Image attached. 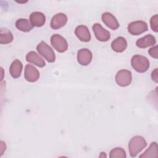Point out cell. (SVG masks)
I'll return each instance as SVG.
<instances>
[{
    "label": "cell",
    "instance_id": "6da1fadb",
    "mask_svg": "<svg viewBox=\"0 0 158 158\" xmlns=\"http://www.w3.org/2000/svg\"><path fill=\"white\" fill-rule=\"evenodd\" d=\"M146 146L147 143L143 136L139 135L133 136L128 143L130 156L132 157H136Z\"/></svg>",
    "mask_w": 158,
    "mask_h": 158
},
{
    "label": "cell",
    "instance_id": "7a4b0ae2",
    "mask_svg": "<svg viewBox=\"0 0 158 158\" xmlns=\"http://www.w3.org/2000/svg\"><path fill=\"white\" fill-rule=\"evenodd\" d=\"M131 65L136 72L144 73L149 68V61L145 56L136 54L131 59Z\"/></svg>",
    "mask_w": 158,
    "mask_h": 158
},
{
    "label": "cell",
    "instance_id": "3957f363",
    "mask_svg": "<svg viewBox=\"0 0 158 158\" xmlns=\"http://www.w3.org/2000/svg\"><path fill=\"white\" fill-rule=\"evenodd\" d=\"M36 50L48 62L52 63L56 60V56L53 49L44 41H41L36 46Z\"/></svg>",
    "mask_w": 158,
    "mask_h": 158
},
{
    "label": "cell",
    "instance_id": "277c9868",
    "mask_svg": "<svg viewBox=\"0 0 158 158\" xmlns=\"http://www.w3.org/2000/svg\"><path fill=\"white\" fill-rule=\"evenodd\" d=\"M51 43L52 47L59 52H64L68 49V43L66 40L59 34H54L51 36Z\"/></svg>",
    "mask_w": 158,
    "mask_h": 158
},
{
    "label": "cell",
    "instance_id": "5b68a950",
    "mask_svg": "<svg viewBox=\"0 0 158 158\" xmlns=\"http://www.w3.org/2000/svg\"><path fill=\"white\" fill-rule=\"evenodd\" d=\"M127 29L128 32L132 35H139L148 30V26L146 22L142 20L135 21L128 25Z\"/></svg>",
    "mask_w": 158,
    "mask_h": 158
},
{
    "label": "cell",
    "instance_id": "8992f818",
    "mask_svg": "<svg viewBox=\"0 0 158 158\" xmlns=\"http://www.w3.org/2000/svg\"><path fill=\"white\" fill-rule=\"evenodd\" d=\"M132 81V75L130 70L122 69L115 75V81L118 85L122 87L128 86Z\"/></svg>",
    "mask_w": 158,
    "mask_h": 158
},
{
    "label": "cell",
    "instance_id": "52a82bcc",
    "mask_svg": "<svg viewBox=\"0 0 158 158\" xmlns=\"http://www.w3.org/2000/svg\"><path fill=\"white\" fill-rule=\"evenodd\" d=\"M93 30L95 37L98 40L102 42L107 41L110 38V33L109 31L104 29L101 24L96 23L93 25Z\"/></svg>",
    "mask_w": 158,
    "mask_h": 158
},
{
    "label": "cell",
    "instance_id": "ba28073f",
    "mask_svg": "<svg viewBox=\"0 0 158 158\" xmlns=\"http://www.w3.org/2000/svg\"><path fill=\"white\" fill-rule=\"evenodd\" d=\"M24 77L29 82H35L40 78V72L36 68L31 64H27L24 70Z\"/></svg>",
    "mask_w": 158,
    "mask_h": 158
},
{
    "label": "cell",
    "instance_id": "9c48e42d",
    "mask_svg": "<svg viewBox=\"0 0 158 158\" xmlns=\"http://www.w3.org/2000/svg\"><path fill=\"white\" fill-rule=\"evenodd\" d=\"M67 22V17L64 13H58L54 15L51 19L50 26L54 30L59 29Z\"/></svg>",
    "mask_w": 158,
    "mask_h": 158
},
{
    "label": "cell",
    "instance_id": "30bf717a",
    "mask_svg": "<svg viewBox=\"0 0 158 158\" xmlns=\"http://www.w3.org/2000/svg\"><path fill=\"white\" fill-rule=\"evenodd\" d=\"M93 54L91 52L86 48H83L78 51L77 60L78 62L83 66L88 65L92 60Z\"/></svg>",
    "mask_w": 158,
    "mask_h": 158
},
{
    "label": "cell",
    "instance_id": "8fae6325",
    "mask_svg": "<svg viewBox=\"0 0 158 158\" xmlns=\"http://www.w3.org/2000/svg\"><path fill=\"white\" fill-rule=\"evenodd\" d=\"M103 23L109 28L116 30L119 27V23L117 19L110 12H104L101 16Z\"/></svg>",
    "mask_w": 158,
    "mask_h": 158
},
{
    "label": "cell",
    "instance_id": "7c38bea8",
    "mask_svg": "<svg viewBox=\"0 0 158 158\" xmlns=\"http://www.w3.org/2000/svg\"><path fill=\"white\" fill-rule=\"evenodd\" d=\"M75 34L77 38L82 42H88L91 40V34L85 25H79L75 30Z\"/></svg>",
    "mask_w": 158,
    "mask_h": 158
},
{
    "label": "cell",
    "instance_id": "4fadbf2b",
    "mask_svg": "<svg viewBox=\"0 0 158 158\" xmlns=\"http://www.w3.org/2000/svg\"><path fill=\"white\" fill-rule=\"evenodd\" d=\"M26 60L28 62L32 63L39 67H43L45 66L46 63L44 60L35 51H31L27 53L26 55Z\"/></svg>",
    "mask_w": 158,
    "mask_h": 158
},
{
    "label": "cell",
    "instance_id": "5bb4252c",
    "mask_svg": "<svg viewBox=\"0 0 158 158\" xmlns=\"http://www.w3.org/2000/svg\"><path fill=\"white\" fill-rule=\"evenodd\" d=\"M156 43V38L151 34L147 35L146 36L138 39L136 41V45L139 48H146L149 46H154Z\"/></svg>",
    "mask_w": 158,
    "mask_h": 158
},
{
    "label": "cell",
    "instance_id": "9a60e30c",
    "mask_svg": "<svg viewBox=\"0 0 158 158\" xmlns=\"http://www.w3.org/2000/svg\"><path fill=\"white\" fill-rule=\"evenodd\" d=\"M30 22L33 27H40L44 25L46 17L42 12H33L30 15Z\"/></svg>",
    "mask_w": 158,
    "mask_h": 158
},
{
    "label": "cell",
    "instance_id": "2e32d148",
    "mask_svg": "<svg viewBox=\"0 0 158 158\" xmlns=\"http://www.w3.org/2000/svg\"><path fill=\"white\" fill-rule=\"evenodd\" d=\"M111 48L116 52H122L127 48V40L122 36H118L112 42Z\"/></svg>",
    "mask_w": 158,
    "mask_h": 158
},
{
    "label": "cell",
    "instance_id": "e0dca14e",
    "mask_svg": "<svg viewBox=\"0 0 158 158\" xmlns=\"http://www.w3.org/2000/svg\"><path fill=\"white\" fill-rule=\"evenodd\" d=\"M22 69L23 64L22 62L19 59H15L10 64L9 68V72L10 75L13 78H17L20 76Z\"/></svg>",
    "mask_w": 158,
    "mask_h": 158
},
{
    "label": "cell",
    "instance_id": "ac0fdd59",
    "mask_svg": "<svg viewBox=\"0 0 158 158\" xmlns=\"http://www.w3.org/2000/svg\"><path fill=\"white\" fill-rule=\"evenodd\" d=\"M15 27L18 30L23 32H28L33 28L30 20L27 19H18L15 22Z\"/></svg>",
    "mask_w": 158,
    "mask_h": 158
},
{
    "label": "cell",
    "instance_id": "d6986e66",
    "mask_svg": "<svg viewBox=\"0 0 158 158\" xmlns=\"http://www.w3.org/2000/svg\"><path fill=\"white\" fill-rule=\"evenodd\" d=\"M158 157V151H157V144L156 142H152L150 144L149 147L139 156V157H154L156 158Z\"/></svg>",
    "mask_w": 158,
    "mask_h": 158
},
{
    "label": "cell",
    "instance_id": "ffe728a7",
    "mask_svg": "<svg viewBox=\"0 0 158 158\" xmlns=\"http://www.w3.org/2000/svg\"><path fill=\"white\" fill-rule=\"evenodd\" d=\"M14 40V36L12 32L6 28H1L0 34V43L1 44H9Z\"/></svg>",
    "mask_w": 158,
    "mask_h": 158
},
{
    "label": "cell",
    "instance_id": "44dd1931",
    "mask_svg": "<svg viewBox=\"0 0 158 158\" xmlns=\"http://www.w3.org/2000/svg\"><path fill=\"white\" fill-rule=\"evenodd\" d=\"M126 157L125 151L122 148H114L109 153L110 158H125Z\"/></svg>",
    "mask_w": 158,
    "mask_h": 158
},
{
    "label": "cell",
    "instance_id": "7402d4cb",
    "mask_svg": "<svg viewBox=\"0 0 158 158\" xmlns=\"http://www.w3.org/2000/svg\"><path fill=\"white\" fill-rule=\"evenodd\" d=\"M150 25L151 29L155 31H158V15L157 14H156L153 15L150 20Z\"/></svg>",
    "mask_w": 158,
    "mask_h": 158
},
{
    "label": "cell",
    "instance_id": "603a6c76",
    "mask_svg": "<svg viewBox=\"0 0 158 158\" xmlns=\"http://www.w3.org/2000/svg\"><path fill=\"white\" fill-rule=\"evenodd\" d=\"M148 53L153 58L157 59L158 57V54H157V46L152 47L149 48L148 50Z\"/></svg>",
    "mask_w": 158,
    "mask_h": 158
},
{
    "label": "cell",
    "instance_id": "cb8c5ba5",
    "mask_svg": "<svg viewBox=\"0 0 158 158\" xmlns=\"http://www.w3.org/2000/svg\"><path fill=\"white\" fill-rule=\"evenodd\" d=\"M151 78L152 80L155 82V83H157L158 81V74H157V68L155 69V70L154 71H152V74H151Z\"/></svg>",
    "mask_w": 158,
    "mask_h": 158
}]
</instances>
